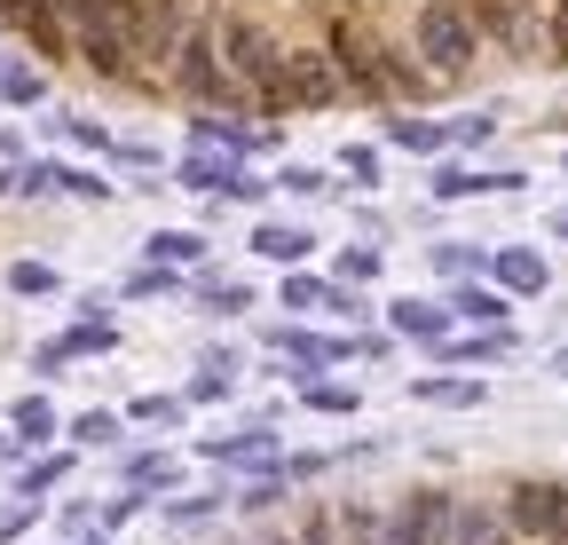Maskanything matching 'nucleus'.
I'll list each match as a JSON object with an SVG mask.
<instances>
[{"mask_svg":"<svg viewBox=\"0 0 568 545\" xmlns=\"http://www.w3.org/2000/svg\"><path fill=\"white\" fill-rule=\"evenodd\" d=\"M324 48H332V63H339L347 95H418V88H426V72H410L403 48H395L364 9H332V17H324Z\"/></svg>","mask_w":568,"mask_h":545,"instance_id":"1","label":"nucleus"},{"mask_svg":"<svg viewBox=\"0 0 568 545\" xmlns=\"http://www.w3.org/2000/svg\"><path fill=\"white\" fill-rule=\"evenodd\" d=\"M63 40L71 55L103 80H134V48H142V0H63Z\"/></svg>","mask_w":568,"mask_h":545,"instance_id":"2","label":"nucleus"},{"mask_svg":"<svg viewBox=\"0 0 568 545\" xmlns=\"http://www.w3.org/2000/svg\"><path fill=\"white\" fill-rule=\"evenodd\" d=\"M213 40H222V72L245 88V95H268L284 111V40L253 17V9H230L222 24H213Z\"/></svg>","mask_w":568,"mask_h":545,"instance_id":"3","label":"nucleus"},{"mask_svg":"<svg viewBox=\"0 0 568 545\" xmlns=\"http://www.w3.org/2000/svg\"><path fill=\"white\" fill-rule=\"evenodd\" d=\"M410 48H418V63H426L435 80L474 72V55H481L474 0H418V17H410Z\"/></svg>","mask_w":568,"mask_h":545,"instance_id":"4","label":"nucleus"},{"mask_svg":"<svg viewBox=\"0 0 568 545\" xmlns=\"http://www.w3.org/2000/svg\"><path fill=\"white\" fill-rule=\"evenodd\" d=\"M506 522H514L521 537L568 545V483H514V491H506Z\"/></svg>","mask_w":568,"mask_h":545,"instance_id":"5","label":"nucleus"},{"mask_svg":"<svg viewBox=\"0 0 568 545\" xmlns=\"http://www.w3.org/2000/svg\"><path fill=\"white\" fill-rule=\"evenodd\" d=\"M474 24H481V40H497L506 55H537L545 48L537 0H474Z\"/></svg>","mask_w":568,"mask_h":545,"instance_id":"6","label":"nucleus"},{"mask_svg":"<svg viewBox=\"0 0 568 545\" xmlns=\"http://www.w3.org/2000/svg\"><path fill=\"white\" fill-rule=\"evenodd\" d=\"M332 95H347L332 48H284V103H332Z\"/></svg>","mask_w":568,"mask_h":545,"instance_id":"7","label":"nucleus"},{"mask_svg":"<svg viewBox=\"0 0 568 545\" xmlns=\"http://www.w3.org/2000/svg\"><path fill=\"white\" fill-rule=\"evenodd\" d=\"M395 545H450V498L443 491H418L395 514Z\"/></svg>","mask_w":568,"mask_h":545,"instance_id":"8","label":"nucleus"},{"mask_svg":"<svg viewBox=\"0 0 568 545\" xmlns=\"http://www.w3.org/2000/svg\"><path fill=\"white\" fill-rule=\"evenodd\" d=\"M450 545H514V522H506V506H481V498L450 506Z\"/></svg>","mask_w":568,"mask_h":545,"instance_id":"9","label":"nucleus"},{"mask_svg":"<svg viewBox=\"0 0 568 545\" xmlns=\"http://www.w3.org/2000/svg\"><path fill=\"white\" fill-rule=\"evenodd\" d=\"M339 537H347V545H395V522H379L372 506H347V514H339Z\"/></svg>","mask_w":568,"mask_h":545,"instance_id":"10","label":"nucleus"},{"mask_svg":"<svg viewBox=\"0 0 568 545\" xmlns=\"http://www.w3.org/2000/svg\"><path fill=\"white\" fill-rule=\"evenodd\" d=\"M497 269H506V285H521V293H537V285H545V261H537V253H506Z\"/></svg>","mask_w":568,"mask_h":545,"instance_id":"11","label":"nucleus"},{"mask_svg":"<svg viewBox=\"0 0 568 545\" xmlns=\"http://www.w3.org/2000/svg\"><path fill=\"white\" fill-rule=\"evenodd\" d=\"M545 48H552V55H560V63H568V0H560V9H552V17H545Z\"/></svg>","mask_w":568,"mask_h":545,"instance_id":"12","label":"nucleus"},{"mask_svg":"<svg viewBox=\"0 0 568 545\" xmlns=\"http://www.w3.org/2000/svg\"><path fill=\"white\" fill-rule=\"evenodd\" d=\"M261 245H268V253H276V261H301V253H308V238H293V230H268V238H261Z\"/></svg>","mask_w":568,"mask_h":545,"instance_id":"13","label":"nucleus"},{"mask_svg":"<svg viewBox=\"0 0 568 545\" xmlns=\"http://www.w3.org/2000/svg\"><path fill=\"white\" fill-rule=\"evenodd\" d=\"M48 285H55V277H48L40 261H24V269H17V293H48Z\"/></svg>","mask_w":568,"mask_h":545,"instance_id":"14","label":"nucleus"},{"mask_svg":"<svg viewBox=\"0 0 568 545\" xmlns=\"http://www.w3.org/2000/svg\"><path fill=\"white\" fill-rule=\"evenodd\" d=\"M0 88H9L17 103H32V95H40V72H9V80H0Z\"/></svg>","mask_w":568,"mask_h":545,"instance_id":"15","label":"nucleus"},{"mask_svg":"<svg viewBox=\"0 0 568 545\" xmlns=\"http://www.w3.org/2000/svg\"><path fill=\"white\" fill-rule=\"evenodd\" d=\"M426 395H443V403H474L481 387H466V380H435V387H426Z\"/></svg>","mask_w":568,"mask_h":545,"instance_id":"16","label":"nucleus"},{"mask_svg":"<svg viewBox=\"0 0 568 545\" xmlns=\"http://www.w3.org/2000/svg\"><path fill=\"white\" fill-rule=\"evenodd\" d=\"M24 522H32V506H9V514H0V537H17Z\"/></svg>","mask_w":568,"mask_h":545,"instance_id":"17","label":"nucleus"},{"mask_svg":"<svg viewBox=\"0 0 568 545\" xmlns=\"http://www.w3.org/2000/svg\"><path fill=\"white\" fill-rule=\"evenodd\" d=\"M552 230H560V238H568V214H560V222H552Z\"/></svg>","mask_w":568,"mask_h":545,"instance_id":"18","label":"nucleus"}]
</instances>
